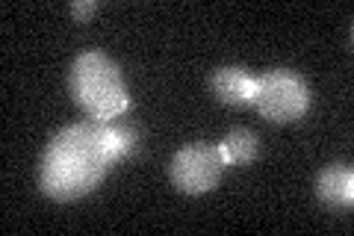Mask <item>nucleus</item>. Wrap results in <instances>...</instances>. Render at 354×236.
<instances>
[{"label": "nucleus", "mask_w": 354, "mask_h": 236, "mask_svg": "<svg viewBox=\"0 0 354 236\" xmlns=\"http://www.w3.org/2000/svg\"><path fill=\"white\" fill-rule=\"evenodd\" d=\"M136 151V133L113 121H77L48 142L39 168L41 192L53 201H77L104 181L121 156Z\"/></svg>", "instance_id": "obj_1"}, {"label": "nucleus", "mask_w": 354, "mask_h": 236, "mask_svg": "<svg viewBox=\"0 0 354 236\" xmlns=\"http://www.w3.org/2000/svg\"><path fill=\"white\" fill-rule=\"evenodd\" d=\"M74 104L92 121H113L130 109V95L121 69L101 51L80 53L68 71Z\"/></svg>", "instance_id": "obj_2"}, {"label": "nucleus", "mask_w": 354, "mask_h": 236, "mask_svg": "<svg viewBox=\"0 0 354 236\" xmlns=\"http://www.w3.org/2000/svg\"><path fill=\"white\" fill-rule=\"evenodd\" d=\"M310 86L298 71L292 69H272L257 77V92H254V109L266 121L274 125H292L301 121L310 109Z\"/></svg>", "instance_id": "obj_3"}, {"label": "nucleus", "mask_w": 354, "mask_h": 236, "mask_svg": "<svg viewBox=\"0 0 354 236\" xmlns=\"http://www.w3.org/2000/svg\"><path fill=\"white\" fill-rule=\"evenodd\" d=\"M221 172H225V160L218 154V145H207V142L186 145L169 163L171 183L183 195H204L209 189H216L221 181Z\"/></svg>", "instance_id": "obj_4"}, {"label": "nucleus", "mask_w": 354, "mask_h": 236, "mask_svg": "<svg viewBox=\"0 0 354 236\" xmlns=\"http://www.w3.org/2000/svg\"><path fill=\"white\" fill-rule=\"evenodd\" d=\"M209 89L225 107H251L257 92V77L242 65H221L209 74Z\"/></svg>", "instance_id": "obj_5"}, {"label": "nucleus", "mask_w": 354, "mask_h": 236, "mask_svg": "<svg viewBox=\"0 0 354 236\" xmlns=\"http://www.w3.org/2000/svg\"><path fill=\"white\" fill-rule=\"evenodd\" d=\"M316 195L334 210H348L354 204V172L346 163H330L316 177Z\"/></svg>", "instance_id": "obj_6"}, {"label": "nucleus", "mask_w": 354, "mask_h": 236, "mask_svg": "<svg viewBox=\"0 0 354 236\" xmlns=\"http://www.w3.org/2000/svg\"><path fill=\"white\" fill-rule=\"evenodd\" d=\"M257 151H260V139H257V133L248 127L230 130L227 136L218 142V154H221V160H225V165H248V163H254Z\"/></svg>", "instance_id": "obj_7"}, {"label": "nucleus", "mask_w": 354, "mask_h": 236, "mask_svg": "<svg viewBox=\"0 0 354 236\" xmlns=\"http://www.w3.org/2000/svg\"><path fill=\"white\" fill-rule=\"evenodd\" d=\"M68 12H71V18H74V21H80V24H86V21L97 12V3H95V0H74V3L68 6Z\"/></svg>", "instance_id": "obj_8"}]
</instances>
